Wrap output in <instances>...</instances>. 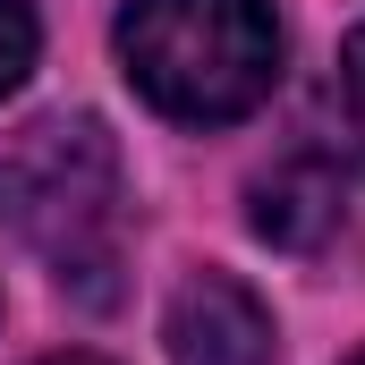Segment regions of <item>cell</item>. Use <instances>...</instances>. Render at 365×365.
I'll return each instance as SVG.
<instances>
[{"mask_svg": "<svg viewBox=\"0 0 365 365\" xmlns=\"http://www.w3.org/2000/svg\"><path fill=\"white\" fill-rule=\"evenodd\" d=\"M0 221L68 280L77 297H110L119 272V145L102 136V119L60 110L34 119L0 145Z\"/></svg>", "mask_w": 365, "mask_h": 365, "instance_id": "2", "label": "cell"}, {"mask_svg": "<svg viewBox=\"0 0 365 365\" xmlns=\"http://www.w3.org/2000/svg\"><path fill=\"white\" fill-rule=\"evenodd\" d=\"M43 365H102V357H43Z\"/></svg>", "mask_w": 365, "mask_h": 365, "instance_id": "7", "label": "cell"}, {"mask_svg": "<svg viewBox=\"0 0 365 365\" xmlns=\"http://www.w3.org/2000/svg\"><path fill=\"white\" fill-rule=\"evenodd\" d=\"M340 170L331 162H314V153H297V162H280L272 179H255V238H272L289 255H306V247H323L331 230H340Z\"/></svg>", "mask_w": 365, "mask_h": 365, "instance_id": "4", "label": "cell"}, {"mask_svg": "<svg viewBox=\"0 0 365 365\" xmlns=\"http://www.w3.org/2000/svg\"><path fill=\"white\" fill-rule=\"evenodd\" d=\"M119 60L162 119L230 128L280 86V17L272 0H128Z\"/></svg>", "mask_w": 365, "mask_h": 365, "instance_id": "1", "label": "cell"}, {"mask_svg": "<svg viewBox=\"0 0 365 365\" xmlns=\"http://www.w3.org/2000/svg\"><path fill=\"white\" fill-rule=\"evenodd\" d=\"M340 93H349V128H357V145H365V26L340 43Z\"/></svg>", "mask_w": 365, "mask_h": 365, "instance_id": "6", "label": "cell"}, {"mask_svg": "<svg viewBox=\"0 0 365 365\" xmlns=\"http://www.w3.org/2000/svg\"><path fill=\"white\" fill-rule=\"evenodd\" d=\"M349 365H365V349H357V357H349Z\"/></svg>", "mask_w": 365, "mask_h": 365, "instance_id": "8", "label": "cell"}, {"mask_svg": "<svg viewBox=\"0 0 365 365\" xmlns=\"http://www.w3.org/2000/svg\"><path fill=\"white\" fill-rule=\"evenodd\" d=\"M34 43H43L34 9H26V0H0V93H17V86H26V68H34Z\"/></svg>", "mask_w": 365, "mask_h": 365, "instance_id": "5", "label": "cell"}, {"mask_svg": "<svg viewBox=\"0 0 365 365\" xmlns=\"http://www.w3.org/2000/svg\"><path fill=\"white\" fill-rule=\"evenodd\" d=\"M162 340H170V365H272V314L230 272H195L170 297Z\"/></svg>", "mask_w": 365, "mask_h": 365, "instance_id": "3", "label": "cell"}]
</instances>
